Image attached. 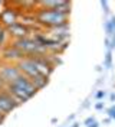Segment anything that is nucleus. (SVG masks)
<instances>
[{
	"label": "nucleus",
	"instance_id": "1",
	"mask_svg": "<svg viewBox=\"0 0 115 127\" xmlns=\"http://www.w3.org/2000/svg\"><path fill=\"white\" fill-rule=\"evenodd\" d=\"M6 91L20 104L22 101H27L32 95L36 93V88H35V85L30 82V79L27 77L20 75L6 87Z\"/></svg>",
	"mask_w": 115,
	"mask_h": 127
},
{
	"label": "nucleus",
	"instance_id": "2",
	"mask_svg": "<svg viewBox=\"0 0 115 127\" xmlns=\"http://www.w3.org/2000/svg\"><path fill=\"white\" fill-rule=\"evenodd\" d=\"M66 13H62L59 10H40L38 15V19L40 23L50 26V28H58L66 25Z\"/></svg>",
	"mask_w": 115,
	"mask_h": 127
},
{
	"label": "nucleus",
	"instance_id": "3",
	"mask_svg": "<svg viewBox=\"0 0 115 127\" xmlns=\"http://www.w3.org/2000/svg\"><path fill=\"white\" fill-rule=\"evenodd\" d=\"M22 75V72L19 71V68L17 66H12V65H6V66H3V68H0V77L1 79L6 82V84H10V82H13L17 77H20Z\"/></svg>",
	"mask_w": 115,
	"mask_h": 127
},
{
	"label": "nucleus",
	"instance_id": "4",
	"mask_svg": "<svg viewBox=\"0 0 115 127\" xmlns=\"http://www.w3.org/2000/svg\"><path fill=\"white\" fill-rule=\"evenodd\" d=\"M27 31H29V29H27L23 23H15V25H12L10 28H7L9 35H13V36H16L17 39H23V38H26Z\"/></svg>",
	"mask_w": 115,
	"mask_h": 127
},
{
	"label": "nucleus",
	"instance_id": "5",
	"mask_svg": "<svg viewBox=\"0 0 115 127\" xmlns=\"http://www.w3.org/2000/svg\"><path fill=\"white\" fill-rule=\"evenodd\" d=\"M0 20H1V23L3 25H6L7 28H10L12 25L17 23V22H16L15 12H12V10H4V12L0 15Z\"/></svg>",
	"mask_w": 115,
	"mask_h": 127
},
{
	"label": "nucleus",
	"instance_id": "6",
	"mask_svg": "<svg viewBox=\"0 0 115 127\" xmlns=\"http://www.w3.org/2000/svg\"><path fill=\"white\" fill-rule=\"evenodd\" d=\"M23 56H24V54H23L20 49H17L15 46H12V48H9V49L4 51V58L9 59V61H12V59H20L22 61Z\"/></svg>",
	"mask_w": 115,
	"mask_h": 127
},
{
	"label": "nucleus",
	"instance_id": "7",
	"mask_svg": "<svg viewBox=\"0 0 115 127\" xmlns=\"http://www.w3.org/2000/svg\"><path fill=\"white\" fill-rule=\"evenodd\" d=\"M7 35H9L7 29H1V31H0V46L6 42V39H7Z\"/></svg>",
	"mask_w": 115,
	"mask_h": 127
},
{
	"label": "nucleus",
	"instance_id": "8",
	"mask_svg": "<svg viewBox=\"0 0 115 127\" xmlns=\"http://www.w3.org/2000/svg\"><path fill=\"white\" fill-rule=\"evenodd\" d=\"M86 126L88 127H98V123L93 119H89V120H86Z\"/></svg>",
	"mask_w": 115,
	"mask_h": 127
},
{
	"label": "nucleus",
	"instance_id": "9",
	"mask_svg": "<svg viewBox=\"0 0 115 127\" xmlns=\"http://www.w3.org/2000/svg\"><path fill=\"white\" fill-rule=\"evenodd\" d=\"M7 87V84L1 79V77H0V91H4V88Z\"/></svg>",
	"mask_w": 115,
	"mask_h": 127
},
{
	"label": "nucleus",
	"instance_id": "10",
	"mask_svg": "<svg viewBox=\"0 0 115 127\" xmlns=\"http://www.w3.org/2000/svg\"><path fill=\"white\" fill-rule=\"evenodd\" d=\"M109 64H111V52H108L107 55V66H109Z\"/></svg>",
	"mask_w": 115,
	"mask_h": 127
},
{
	"label": "nucleus",
	"instance_id": "11",
	"mask_svg": "<svg viewBox=\"0 0 115 127\" xmlns=\"http://www.w3.org/2000/svg\"><path fill=\"white\" fill-rule=\"evenodd\" d=\"M109 113H111V117H115V108H111Z\"/></svg>",
	"mask_w": 115,
	"mask_h": 127
},
{
	"label": "nucleus",
	"instance_id": "12",
	"mask_svg": "<svg viewBox=\"0 0 115 127\" xmlns=\"http://www.w3.org/2000/svg\"><path fill=\"white\" fill-rule=\"evenodd\" d=\"M78 126H79V124H76V123H75V124H73V126H72V127H78Z\"/></svg>",
	"mask_w": 115,
	"mask_h": 127
},
{
	"label": "nucleus",
	"instance_id": "13",
	"mask_svg": "<svg viewBox=\"0 0 115 127\" xmlns=\"http://www.w3.org/2000/svg\"><path fill=\"white\" fill-rule=\"evenodd\" d=\"M1 29H3V28H1V25H0V31H1Z\"/></svg>",
	"mask_w": 115,
	"mask_h": 127
}]
</instances>
